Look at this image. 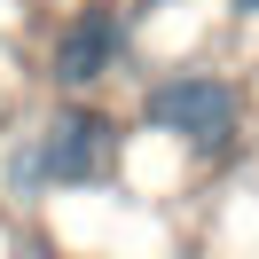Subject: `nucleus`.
<instances>
[{
	"label": "nucleus",
	"instance_id": "f257e3e1",
	"mask_svg": "<svg viewBox=\"0 0 259 259\" xmlns=\"http://www.w3.org/2000/svg\"><path fill=\"white\" fill-rule=\"evenodd\" d=\"M118 173V118L63 102L32 142L8 157V189L16 196H55V189H102Z\"/></svg>",
	"mask_w": 259,
	"mask_h": 259
},
{
	"label": "nucleus",
	"instance_id": "f03ea898",
	"mask_svg": "<svg viewBox=\"0 0 259 259\" xmlns=\"http://www.w3.org/2000/svg\"><path fill=\"white\" fill-rule=\"evenodd\" d=\"M142 126L165 134V142L196 149V157H228L243 126V95L220 79V71H165L142 95Z\"/></svg>",
	"mask_w": 259,
	"mask_h": 259
},
{
	"label": "nucleus",
	"instance_id": "7ed1b4c3",
	"mask_svg": "<svg viewBox=\"0 0 259 259\" xmlns=\"http://www.w3.org/2000/svg\"><path fill=\"white\" fill-rule=\"evenodd\" d=\"M126 39H134V24H126V8L118 0H87V8H71L63 16V32H55V48H48V79L55 87H95V79H110L118 63H126Z\"/></svg>",
	"mask_w": 259,
	"mask_h": 259
},
{
	"label": "nucleus",
	"instance_id": "20e7f679",
	"mask_svg": "<svg viewBox=\"0 0 259 259\" xmlns=\"http://www.w3.org/2000/svg\"><path fill=\"white\" fill-rule=\"evenodd\" d=\"M228 8H236V16H259V0H228Z\"/></svg>",
	"mask_w": 259,
	"mask_h": 259
}]
</instances>
